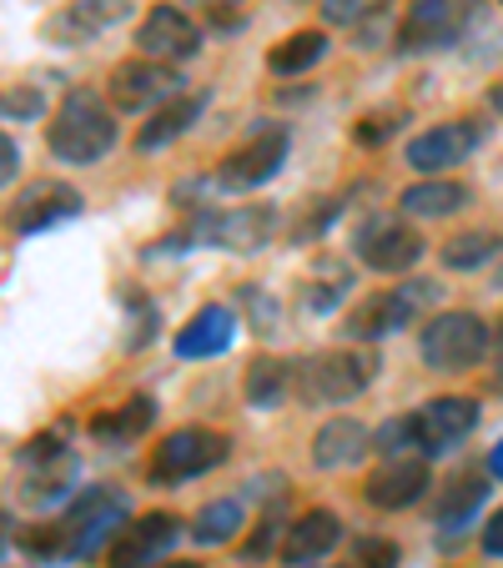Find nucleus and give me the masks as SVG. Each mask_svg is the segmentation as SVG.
<instances>
[{
    "label": "nucleus",
    "instance_id": "1",
    "mask_svg": "<svg viewBox=\"0 0 503 568\" xmlns=\"http://www.w3.org/2000/svg\"><path fill=\"white\" fill-rule=\"evenodd\" d=\"M46 146H51L56 161L91 166V161H101L117 146V116H111V106L91 87H76L61 101V111L46 121Z\"/></svg>",
    "mask_w": 503,
    "mask_h": 568
},
{
    "label": "nucleus",
    "instance_id": "2",
    "mask_svg": "<svg viewBox=\"0 0 503 568\" xmlns=\"http://www.w3.org/2000/svg\"><path fill=\"white\" fill-rule=\"evenodd\" d=\"M378 377V357L358 353V347H328V353H312L298 367V393L312 408H328V403H348L358 397L368 383Z\"/></svg>",
    "mask_w": 503,
    "mask_h": 568
},
{
    "label": "nucleus",
    "instance_id": "3",
    "mask_svg": "<svg viewBox=\"0 0 503 568\" xmlns=\"http://www.w3.org/2000/svg\"><path fill=\"white\" fill-rule=\"evenodd\" d=\"M418 357L433 373H469L489 357V327L479 312H439L418 337Z\"/></svg>",
    "mask_w": 503,
    "mask_h": 568
},
{
    "label": "nucleus",
    "instance_id": "4",
    "mask_svg": "<svg viewBox=\"0 0 503 568\" xmlns=\"http://www.w3.org/2000/svg\"><path fill=\"white\" fill-rule=\"evenodd\" d=\"M227 458H232V443H227L222 433L177 428V433H167V438L157 443V453H151V463H147V478L157 483V488H172V483L202 478V473L222 468Z\"/></svg>",
    "mask_w": 503,
    "mask_h": 568
},
{
    "label": "nucleus",
    "instance_id": "5",
    "mask_svg": "<svg viewBox=\"0 0 503 568\" xmlns=\"http://www.w3.org/2000/svg\"><path fill=\"white\" fill-rule=\"evenodd\" d=\"M127 498L117 488H87L71 508L61 514V534H66V558H91L101 544L127 528Z\"/></svg>",
    "mask_w": 503,
    "mask_h": 568
},
{
    "label": "nucleus",
    "instance_id": "6",
    "mask_svg": "<svg viewBox=\"0 0 503 568\" xmlns=\"http://www.w3.org/2000/svg\"><path fill=\"white\" fill-rule=\"evenodd\" d=\"M433 297H439L433 282H398V287H388V292H373L368 302H358V307L348 312V333L363 337V343L388 337L423 317V307H433Z\"/></svg>",
    "mask_w": 503,
    "mask_h": 568
},
{
    "label": "nucleus",
    "instance_id": "7",
    "mask_svg": "<svg viewBox=\"0 0 503 568\" xmlns=\"http://www.w3.org/2000/svg\"><path fill=\"white\" fill-rule=\"evenodd\" d=\"M408 418H413V448L423 453V458H439V453L459 448V443L479 428V403L463 393H439L418 413H408Z\"/></svg>",
    "mask_w": 503,
    "mask_h": 568
},
{
    "label": "nucleus",
    "instance_id": "8",
    "mask_svg": "<svg viewBox=\"0 0 503 568\" xmlns=\"http://www.w3.org/2000/svg\"><path fill=\"white\" fill-rule=\"evenodd\" d=\"M473 11H479V0H408L398 45L403 51H443V45H453L463 36Z\"/></svg>",
    "mask_w": 503,
    "mask_h": 568
},
{
    "label": "nucleus",
    "instance_id": "9",
    "mask_svg": "<svg viewBox=\"0 0 503 568\" xmlns=\"http://www.w3.org/2000/svg\"><path fill=\"white\" fill-rule=\"evenodd\" d=\"M353 252H358V262L373 272H408L423 257V236H418L403 216L378 212V216H368V222H358Z\"/></svg>",
    "mask_w": 503,
    "mask_h": 568
},
{
    "label": "nucleus",
    "instance_id": "10",
    "mask_svg": "<svg viewBox=\"0 0 503 568\" xmlns=\"http://www.w3.org/2000/svg\"><path fill=\"white\" fill-rule=\"evenodd\" d=\"M288 126H262L258 136H247L242 146H232L217 166V182L232 186V192H252V186L272 182L282 172V161H288Z\"/></svg>",
    "mask_w": 503,
    "mask_h": 568
},
{
    "label": "nucleus",
    "instance_id": "11",
    "mask_svg": "<svg viewBox=\"0 0 503 568\" xmlns=\"http://www.w3.org/2000/svg\"><path fill=\"white\" fill-rule=\"evenodd\" d=\"M16 473H21L26 504H51V498L66 494V483H71V473H76V458L66 453L61 438L41 433V438H31L21 453H16Z\"/></svg>",
    "mask_w": 503,
    "mask_h": 568
},
{
    "label": "nucleus",
    "instance_id": "12",
    "mask_svg": "<svg viewBox=\"0 0 503 568\" xmlns=\"http://www.w3.org/2000/svg\"><path fill=\"white\" fill-rule=\"evenodd\" d=\"M177 87H182V75H177L167 61L131 55V61H121L117 71H111L107 97L117 111H157V101H167Z\"/></svg>",
    "mask_w": 503,
    "mask_h": 568
},
{
    "label": "nucleus",
    "instance_id": "13",
    "mask_svg": "<svg viewBox=\"0 0 503 568\" xmlns=\"http://www.w3.org/2000/svg\"><path fill=\"white\" fill-rule=\"evenodd\" d=\"M137 45H141V55L172 65V61H187V55L202 51V26H197L192 16L182 11V6L161 0V6H151V11L141 16Z\"/></svg>",
    "mask_w": 503,
    "mask_h": 568
},
{
    "label": "nucleus",
    "instance_id": "14",
    "mask_svg": "<svg viewBox=\"0 0 503 568\" xmlns=\"http://www.w3.org/2000/svg\"><path fill=\"white\" fill-rule=\"evenodd\" d=\"M479 136H483L479 121H439V126L418 131V136L408 141V166H413L418 176H443V172H453L459 161H469Z\"/></svg>",
    "mask_w": 503,
    "mask_h": 568
},
{
    "label": "nucleus",
    "instance_id": "15",
    "mask_svg": "<svg viewBox=\"0 0 503 568\" xmlns=\"http://www.w3.org/2000/svg\"><path fill=\"white\" fill-rule=\"evenodd\" d=\"M182 534L177 514H141L107 544V568H151Z\"/></svg>",
    "mask_w": 503,
    "mask_h": 568
},
{
    "label": "nucleus",
    "instance_id": "16",
    "mask_svg": "<svg viewBox=\"0 0 503 568\" xmlns=\"http://www.w3.org/2000/svg\"><path fill=\"white\" fill-rule=\"evenodd\" d=\"M429 458L423 453H413V458H388L383 468H373L368 473V483H363V498L373 508H383V514H398V508H413L418 498L429 494Z\"/></svg>",
    "mask_w": 503,
    "mask_h": 568
},
{
    "label": "nucleus",
    "instance_id": "17",
    "mask_svg": "<svg viewBox=\"0 0 503 568\" xmlns=\"http://www.w3.org/2000/svg\"><path fill=\"white\" fill-rule=\"evenodd\" d=\"M81 212V192L66 182H31L21 186V196L11 202V232L16 236H31V232H46V226L66 222V216Z\"/></svg>",
    "mask_w": 503,
    "mask_h": 568
},
{
    "label": "nucleus",
    "instance_id": "18",
    "mask_svg": "<svg viewBox=\"0 0 503 568\" xmlns=\"http://www.w3.org/2000/svg\"><path fill=\"white\" fill-rule=\"evenodd\" d=\"M338 544H343V524H338V514H332V508H308L302 518H292L288 524V538H282V564H292V568L318 564V558H328Z\"/></svg>",
    "mask_w": 503,
    "mask_h": 568
},
{
    "label": "nucleus",
    "instance_id": "19",
    "mask_svg": "<svg viewBox=\"0 0 503 568\" xmlns=\"http://www.w3.org/2000/svg\"><path fill=\"white\" fill-rule=\"evenodd\" d=\"M368 448H373V433H368L358 418H328L318 428V438H312V463L338 473V468H353Z\"/></svg>",
    "mask_w": 503,
    "mask_h": 568
},
{
    "label": "nucleus",
    "instance_id": "20",
    "mask_svg": "<svg viewBox=\"0 0 503 568\" xmlns=\"http://www.w3.org/2000/svg\"><path fill=\"white\" fill-rule=\"evenodd\" d=\"M232 333H237V317L222 307V302H207L197 307L192 322H182L177 333V357H217L232 347Z\"/></svg>",
    "mask_w": 503,
    "mask_h": 568
},
{
    "label": "nucleus",
    "instance_id": "21",
    "mask_svg": "<svg viewBox=\"0 0 503 568\" xmlns=\"http://www.w3.org/2000/svg\"><path fill=\"white\" fill-rule=\"evenodd\" d=\"M272 222H278L272 206H258V202L232 206V212H222L212 222V242L217 247H227V252H258V247H268Z\"/></svg>",
    "mask_w": 503,
    "mask_h": 568
},
{
    "label": "nucleus",
    "instance_id": "22",
    "mask_svg": "<svg viewBox=\"0 0 503 568\" xmlns=\"http://www.w3.org/2000/svg\"><path fill=\"white\" fill-rule=\"evenodd\" d=\"M207 106V91H192V97H172V101H161L157 111H151L147 121H141L137 131V151H161L167 141H177L182 131L197 126V116H202Z\"/></svg>",
    "mask_w": 503,
    "mask_h": 568
},
{
    "label": "nucleus",
    "instance_id": "23",
    "mask_svg": "<svg viewBox=\"0 0 503 568\" xmlns=\"http://www.w3.org/2000/svg\"><path fill=\"white\" fill-rule=\"evenodd\" d=\"M127 16H131L127 0H71L66 16L51 21V36H61L66 45H81V41H91V36H101L107 26L127 21Z\"/></svg>",
    "mask_w": 503,
    "mask_h": 568
},
{
    "label": "nucleus",
    "instance_id": "24",
    "mask_svg": "<svg viewBox=\"0 0 503 568\" xmlns=\"http://www.w3.org/2000/svg\"><path fill=\"white\" fill-rule=\"evenodd\" d=\"M151 423H157V403H151V397H127V403H111L107 413L91 418V438L107 443V448H127Z\"/></svg>",
    "mask_w": 503,
    "mask_h": 568
},
{
    "label": "nucleus",
    "instance_id": "25",
    "mask_svg": "<svg viewBox=\"0 0 503 568\" xmlns=\"http://www.w3.org/2000/svg\"><path fill=\"white\" fill-rule=\"evenodd\" d=\"M463 202H469V186L449 182V176H423V182L403 186V196H398L403 216H423V222H439V216H453Z\"/></svg>",
    "mask_w": 503,
    "mask_h": 568
},
{
    "label": "nucleus",
    "instance_id": "26",
    "mask_svg": "<svg viewBox=\"0 0 503 568\" xmlns=\"http://www.w3.org/2000/svg\"><path fill=\"white\" fill-rule=\"evenodd\" d=\"M242 387H247V403H252V408H278L282 397L298 387V373H292L282 357H252Z\"/></svg>",
    "mask_w": 503,
    "mask_h": 568
},
{
    "label": "nucleus",
    "instance_id": "27",
    "mask_svg": "<svg viewBox=\"0 0 503 568\" xmlns=\"http://www.w3.org/2000/svg\"><path fill=\"white\" fill-rule=\"evenodd\" d=\"M322 55H328V31H292L268 51V71L272 75H302V71H312Z\"/></svg>",
    "mask_w": 503,
    "mask_h": 568
},
{
    "label": "nucleus",
    "instance_id": "28",
    "mask_svg": "<svg viewBox=\"0 0 503 568\" xmlns=\"http://www.w3.org/2000/svg\"><path fill=\"white\" fill-rule=\"evenodd\" d=\"M483 498H489V483H483L479 473H459V478L443 483V494H439V508H433V518H439L443 528H459V524H469V518L479 514Z\"/></svg>",
    "mask_w": 503,
    "mask_h": 568
},
{
    "label": "nucleus",
    "instance_id": "29",
    "mask_svg": "<svg viewBox=\"0 0 503 568\" xmlns=\"http://www.w3.org/2000/svg\"><path fill=\"white\" fill-rule=\"evenodd\" d=\"M247 514L237 498H212V504H202L192 514V524H187V534L197 538V544H232L237 534H242Z\"/></svg>",
    "mask_w": 503,
    "mask_h": 568
},
{
    "label": "nucleus",
    "instance_id": "30",
    "mask_svg": "<svg viewBox=\"0 0 503 568\" xmlns=\"http://www.w3.org/2000/svg\"><path fill=\"white\" fill-rule=\"evenodd\" d=\"M503 252V236L499 232H459V236H449V242H443V267L449 272H473V267H483V262H493Z\"/></svg>",
    "mask_w": 503,
    "mask_h": 568
},
{
    "label": "nucleus",
    "instance_id": "31",
    "mask_svg": "<svg viewBox=\"0 0 503 568\" xmlns=\"http://www.w3.org/2000/svg\"><path fill=\"white\" fill-rule=\"evenodd\" d=\"M398 544L383 534H363L353 538V548H348V568H398Z\"/></svg>",
    "mask_w": 503,
    "mask_h": 568
},
{
    "label": "nucleus",
    "instance_id": "32",
    "mask_svg": "<svg viewBox=\"0 0 503 568\" xmlns=\"http://www.w3.org/2000/svg\"><path fill=\"white\" fill-rule=\"evenodd\" d=\"M348 287H353V272L338 267V262H328V267L318 272V287H308V307H332Z\"/></svg>",
    "mask_w": 503,
    "mask_h": 568
},
{
    "label": "nucleus",
    "instance_id": "33",
    "mask_svg": "<svg viewBox=\"0 0 503 568\" xmlns=\"http://www.w3.org/2000/svg\"><path fill=\"white\" fill-rule=\"evenodd\" d=\"M388 0H322V21L332 26H363L368 16H378Z\"/></svg>",
    "mask_w": 503,
    "mask_h": 568
},
{
    "label": "nucleus",
    "instance_id": "34",
    "mask_svg": "<svg viewBox=\"0 0 503 568\" xmlns=\"http://www.w3.org/2000/svg\"><path fill=\"white\" fill-rule=\"evenodd\" d=\"M373 448H383V458H398L403 448H413V418H393L373 433Z\"/></svg>",
    "mask_w": 503,
    "mask_h": 568
},
{
    "label": "nucleus",
    "instance_id": "35",
    "mask_svg": "<svg viewBox=\"0 0 503 568\" xmlns=\"http://www.w3.org/2000/svg\"><path fill=\"white\" fill-rule=\"evenodd\" d=\"M197 11L207 16V26H242L247 0H192Z\"/></svg>",
    "mask_w": 503,
    "mask_h": 568
},
{
    "label": "nucleus",
    "instance_id": "36",
    "mask_svg": "<svg viewBox=\"0 0 503 568\" xmlns=\"http://www.w3.org/2000/svg\"><path fill=\"white\" fill-rule=\"evenodd\" d=\"M36 111H41V91H31V87H11V91H6V121L36 116Z\"/></svg>",
    "mask_w": 503,
    "mask_h": 568
},
{
    "label": "nucleus",
    "instance_id": "37",
    "mask_svg": "<svg viewBox=\"0 0 503 568\" xmlns=\"http://www.w3.org/2000/svg\"><path fill=\"white\" fill-rule=\"evenodd\" d=\"M393 131H398L393 111H383V116H363V126H358V141H363V146H378V141H388Z\"/></svg>",
    "mask_w": 503,
    "mask_h": 568
},
{
    "label": "nucleus",
    "instance_id": "38",
    "mask_svg": "<svg viewBox=\"0 0 503 568\" xmlns=\"http://www.w3.org/2000/svg\"><path fill=\"white\" fill-rule=\"evenodd\" d=\"M483 554H493V558H503V508L483 524Z\"/></svg>",
    "mask_w": 503,
    "mask_h": 568
},
{
    "label": "nucleus",
    "instance_id": "39",
    "mask_svg": "<svg viewBox=\"0 0 503 568\" xmlns=\"http://www.w3.org/2000/svg\"><path fill=\"white\" fill-rule=\"evenodd\" d=\"M0 176H6V182H16V172H21V146H16V136H6L0 141Z\"/></svg>",
    "mask_w": 503,
    "mask_h": 568
},
{
    "label": "nucleus",
    "instance_id": "40",
    "mask_svg": "<svg viewBox=\"0 0 503 568\" xmlns=\"http://www.w3.org/2000/svg\"><path fill=\"white\" fill-rule=\"evenodd\" d=\"M489 468H493V478H499V483H503V438H499V443H493V453H489Z\"/></svg>",
    "mask_w": 503,
    "mask_h": 568
},
{
    "label": "nucleus",
    "instance_id": "41",
    "mask_svg": "<svg viewBox=\"0 0 503 568\" xmlns=\"http://www.w3.org/2000/svg\"><path fill=\"white\" fill-rule=\"evenodd\" d=\"M493 387L503 393V327H499V363H493Z\"/></svg>",
    "mask_w": 503,
    "mask_h": 568
},
{
    "label": "nucleus",
    "instance_id": "42",
    "mask_svg": "<svg viewBox=\"0 0 503 568\" xmlns=\"http://www.w3.org/2000/svg\"><path fill=\"white\" fill-rule=\"evenodd\" d=\"M151 568H202L197 558H167V564H151Z\"/></svg>",
    "mask_w": 503,
    "mask_h": 568
},
{
    "label": "nucleus",
    "instance_id": "43",
    "mask_svg": "<svg viewBox=\"0 0 503 568\" xmlns=\"http://www.w3.org/2000/svg\"><path fill=\"white\" fill-rule=\"evenodd\" d=\"M489 106H493V111H499V116H503V81H499V87L489 91Z\"/></svg>",
    "mask_w": 503,
    "mask_h": 568
},
{
    "label": "nucleus",
    "instance_id": "44",
    "mask_svg": "<svg viewBox=\"0 0 503 568\" xmlns=\"http://www.w3.org/2000/svg\"><path fill=\"white\" fill-rule=\"evenodd\" d=\"M499 287H503V267H499Z\"/></svg>",
    "mask_w": 503,
    "mask_h": 568
},
{
    "label": "nucleus",
    "instance_id": "45",
    "mask_svg": "<svg viewBox=\"0 0 503 568\" xmlns=\"http://www.w3.org/2000/svg\"><path fill=\"white\" fill-rule=\"evenodd\" d=\"M308 568H328V564H308Z\"/></svg>",
    "mask_w": 503,
    "mask_h": 568
}]
</instances>
